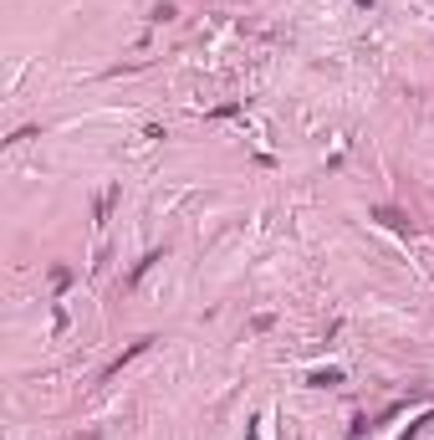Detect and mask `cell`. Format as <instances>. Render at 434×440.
Wrapping results in <instances>:
<instances>
[{
	"mask_svg": "<svg viewBox=\"0 0 434 440\" xmlns=\"http://www.w3.org/2000/svg\"><path fill=\"white\" fill-rule=\"evenodd\" d=\"M373 220H384V226H393V230H409V215H404V210H393V205H378Z\"/></svg>",
	"mask_w": 434,
	"mask_h": 440,
	"instance_id": "1",
	"label": "cell"
},
{
	"mask_svg": "<svg viewBox=\"0 0 434 440\" xmlns=\"http://www.w3.org/2000/svg\"><path fill=\"white\" fill-rule=\"evenodd\" d=\"M312 384H322V389H327V384H343V369H317V374H312Z\"/></svg>",
	"mask_w": 434,
	"mask_h": 440,
	"instance_id": "2",
	"label": "cell"
},
{
	"mask_svg": "<svg viewBox=\"0 0 434 440\" xmlns=\"http://www.w3.org/2000/svg\"><path fill=\"white\" fill-rule=\"evenodd\" d=\"M358 6H373V0H358Z\"/></svg>",
	"mask_w": 434,
	"mask_h": 440,
	"instance_id": "3",
	"label": "cell"
}]
</instances>
